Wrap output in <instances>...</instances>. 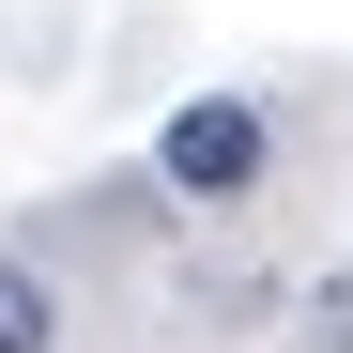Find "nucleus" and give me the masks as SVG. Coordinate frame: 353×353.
Returning <instances> with one entry per match:
<instances>
[{
    "instance_id": "1",
    "label": "nucleus",
    "mask_w": 353,
    "mask_h": 353,
    "mask_svg": "<svg viewBox=\"0 0 353 353\" xmlns=\"http://www.w3.org/2000/svg\"><path fill=\"white\" fill-rule=\"evenodd\" d=\"M154 169H169L185 200H246V185H261V108H246V92H200V108H169Z\"/></svg>"
},
{
    "instance_id": "2",
    "label": "nucleus",
    "mask_w": 353,
    "mask_h": 353,
    "mask_svg": "<svg viewBox=\"0 0 353 353\" xmlns=\"http://www.w3.org/2000/svg\"><path fill=\"white\" fill-rule=\"evenodd\" d=\"M0 353H46V276L0 261Z\"/></svg>"
}]
</instances>
